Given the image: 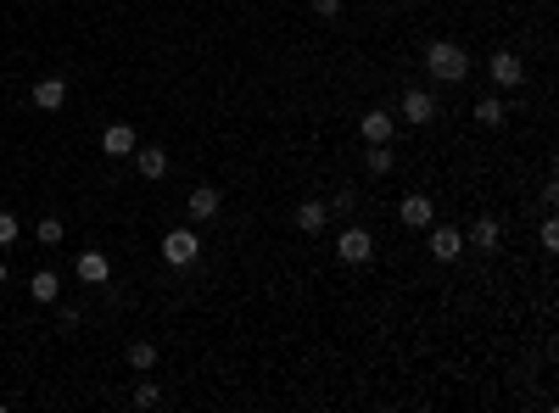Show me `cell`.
<instances>
[{
    "label": "cell",
    "mask_w": 559,
    "mask_h": 413,
    "mask_svg": "<svg viewBox=\"0 0 559 413\" xmlns=\"http://www.w3.org/2000/svg\"><path fill=\"white\" fill-rule=\"evenodd\" d=\"M29 291H34V302H56V296H62V279H56V268H39V274L29 279Z\"/></svg>",
    "instance_id": "obj_19"
},
{
    "label": "cell",
    "mask_w": 559,
    "mask_h": 413,
    "mask_svg": "<svg viewBox=\"0 0 559 413\" xmlns=\"http://www.w3.org/2000/svg\"><path fill=\"white\" fill-rule=\"evenodd\" d=\"M364 168H369V174H375V179H381V174H391V168H398V151H391V140H386V146H369V151H364Z\"/></svg>",
    "instance_id": "obj_18"
},
{
    "label": "cell",
    "mask_w": 559,
    "mask_h": 413,
    "mask_svg": "<svg viewBox=\"0 0 559 413\" xmlns=\"http://www.w3.org/2000/svg\"><path fill=\"white\" fill-rule=\"evenodd\" d=\"M353 206H358V190H341V196H330V213H341V218H353Z\"/></svg>",
    "instance_id": "obj_24"
},
{
    "label": "cell",
    "mask_w": 559,
    "mask_h": 413,
    "mask_svg": "<svg viewBox=\"0 0 559 413\" xmlns=\"http://www.w3.org/2000/svg\"><path fill=\"white\" fill-rule=\"evenodd\" d=\"M487 73L498 78L504 90H521V85H526V61L514 56V51H492V56H487Z\"/></svg>",
    "instance_id": "obj_5"
},
{
    "label": "cell",
    "mask_w": 559,
    "mask_h": 413,
    "mask_svg": "<svg viewBox=\"0 0 559 413\" xmlns=\"http://www.w3.org/2000/svg\"><path fill=\"white\" fill-rule=\"evenodd\" d=\"M398 112H403V123H431V117H437V95H431V90H403Z\"/></svg>",
    "instance_id": "obj_7"
},
{
    "label": "cell",
    "mask_w": 559,
    "mask_h": 413,
    "mask_svg": "<svg viewBox=\"0 0 559 413\" xmlns=\"http://www.w3.org/2000/svg\"><path fill=\"white\" fill-rule=\"evenodd\" d=\"M369 257H375V235H369L364 223H347V230L336 235V263H347V268H364Z\"/></svg>",
    "instance_id": "obj_3"
},
{
    "label": "cell",
    "mask_w": 559,
    "mask_h": 413,
    "mask_svg": "<svg viewBox=\"0 0 559 413\" xmlns=\"http://www.w3.org/2000/svg\"><path fill=\"white\" fill-rule=\"evenodd\" d=\"M403 223H408V230H431V223H437L431 196H403Z\"/></svg>",
    "instance_id": "obj_14"
},
{
    "label": "cell",
    "mask_w": 559,
    "mask_h": 413,
    "mask_svg": "<svg viewBox=\"0 0 559 413\" xmlns=\"http://www.w3.org/2000/svg\"><path fill=\"white\" fill-rule=\"evenodd\" d=\"M314 17H319V23H336V17H341V0H314Z\"/></svg>",
    "instance_id": "obj_25"
},
{
    "label": "cell",
    "mask_w": 559,
    "mask_h": 413,
    "mask_svg": "<svg viewBox=\"0 0 559 413\" xmlns=\"http://www.w3.org/2000/svg\"><path fill=\"white\" fill-rule=\"evenodd\" d=\"M196 257H201V235L191 230V223H179V230L162 235V263L169 268H191Z\"/></svg>",
    "instance_id": "obj_2"
},
{
    "label": "cell",
    "mask_w": 559,
    "mask_h": 413,
    "mask_svg": "<svg viewBox=\"0 0 559 413\" xmlns=\"http://www.w3.org/2000/svg\"><path fill=\"white\" fill-rule=\"evenodd\" d=\"M34 107L39 112H62L68 107V78H39L34 85Z\"/></svg>",
    "instance_id": "obj_10"
},
{
    "label": "cell",
    "mask_w": 559,
    "mask_h": 413,
    "mask_svg": "<svg viewBox=\"0 0 559 413\" xmlns=\"http://www.w3.org/2000/svg\"><path fill=\"white\" fill-rule=\"evenodd\" d=\"M135 168H140V179H169V151L162 146H135Z\"/></svg>",
    "instance_id": "obj_11"
},
{
    "label": "cell",
    "mask_w": 559,
    "mask_h": 413,
    "mask_svg": "<svg viewBox=\"0 0 559 413\" xmlns=\"http://www.w3.org/2000/svg\"><path fill=\"white\" fill-rule=\"evenodd\" d=\"M129 402H135L140 413H152V408H162V391H157V385H135V397H129Z\"/></svg>",
    "instance_id": "obj_22"
},
{
    "label": "cell",
    "mask_w": 559,
    "mask_h": 413,
    "mask_svg": "<svg viewBox=\"0 0 559 413\" xmlns=\"http://www.w3.org/2000/svg\"><path fill=\"white\" fill-rule=\"evenodd\" d=\"M123 363H129L135 375H152V368H157V346L152 341H129V346H123Z\"/></svg>",
    "instance_id": "obj_16"
},
{
    "label": "cell",
    "mask_w": 559,
    "mask_h": 413,
    "mask_svg": "<svg viewBox=\"0 0 559 413\" xmlns=\"http://www.w3.org/2000/svg\"><path fill=\"white\" fill-rule=\"evenodd\" d=\"M537 246H543V252H559V223H554V218H543V230H537Z\"/></svg>",
    "instance_id": "obj_23"
},
{
    "label": "cell",
    "mask_w": 559,
    "mask_h": 413,
    "mask_svg": "<svg viewBox=\"0 0 559 413\" xmlns=\"http://www.w3.org/2000/svg\"><path fill=\"white\" fill-rule=\"evenodd\" d=\"M218 206H224V196L213 190V184H196V190H191V196H185V213H191L196 223H207V218H213V213H218Z\"/></svg>",
    "instance_id": "obj_9"
},
{
    "label": "cell",
    "mask_w": 559,
    "mask_h": 413,
    "mask_svg": "<svg viewBox=\"0 0 559 413\" xmlns=\"http://www.w3.org/2000/svg\"><path fill=\"white\" fill-rule=\"evenodd\" d=\"M464 246H475V252H481V257H492V252H498V246H504V223H498V218H492V213H481V218H475V223H470V235H464Z\"/></svg>",
    "instance_id": "obj_6"
},
{
    "label": "cell",
    "mask_w": 559,
    "mask_h": 413,
    "mask_svg": "<svg viewBox=\"0 0 559 413\" xmlns=\"http://www.w3.org/2000/svg\"><path fill=\"white\" fill-rule=\"evenodd\" d=\"M425 68H431L437 85H464L470 78V56H464V45H453V39H431L425 45Z\"/></svg>",
    "instance_id": "obj_1"
},
{
    "label": "cell",
    "mask_w": 559,
    "mask_h": 413,
    "mask_svg": "<svg viewBox=\"0 0 559 413\" xmlns=\"http://www.w3.org/2000/svg\"><path fill=\"white\" fill-rule=\"evenodd\" d=\"M12 279V268H6V257H0V285H6Z\"/></svg>",
    "instance_id": "obj_26"
},
{
    "label": "cell",
    "mask_w": 559,
    "mask_h": 413,
    "mask_svg": "<svg viewBox=\"0 0 559 413\" xmlns=\"http://www.w3.org/2000/svg\"><path fill=\"white\" fill-rule=\"evenodd\" d=\"M107 274H112V263L101 252H78V279L85 285H107Z\"/></svg>",
    "instance_id": "obj_17"
},
{
    "label": "cell",
    "mask_w": 559,
    "mask_h": 413,
    "mask_svg": "<svg viewBox=\"0 0 559 413\" xmlns=\"http://www.w3.org/2000/svg\"><path fill=\"white\" fill-rule=\"evenodd\" d=\"M325 223H330V206L325 201H302L297 206V230L302 235H325Z\"/></svg>",
    "instance_id": "obj_15"
},
{
    "label": "cell",
    "mask_w": 559,
    "mask_h": 413,
    "mask_svg": "<svg viewBox=\"0 0 559 413\" xmlns=\"http://www.w3.org/2000/svg\"><path fill=\"white\" fill-rule=\"evenodd\" d=\"M358 134H364V146H386V140H391V112H364L358 117Z\"/></svg>",
    "instance_id": "obj_12"
},
{
    "label": "cell",
    "mask_w": 559,
    "mask_h": 413,
    "mask_svg": "<svg viewBox=\"0 0 559 413\" xmlns=\"http://www.w3.org/2000/svg\"><path fill=\"white\" fill-rule=\"evenodd\" d=\"M475 123H481V129H504L509 123V101L504 95H481L475 101Z\"/></svg>",
    "instance_id": "obj_13"
},
{
    "label": "cell",
    "mask_w": 559,
    "mask_h": 413,
    "mask_svg": "<svg viewBox=\"0 0 559 413\" xmlns=\"http://www.w3.org/2000/svg\"><path fill=\"white\" fill-rule=\"evenodd\" d=\"M135 146H140V134L129 123H107V129H101V151L107 157H135Z\"/></svg>",
    "instance_id": "obj_8"
},
{
    "label": "cell",
    "mask_w": 559,
    "mask_h": 413,
    "mask_svg": "<svg viewBox=\"0 0 559 413\" xmlns=\"http://www.w3.org/2000/svg\"><path fill=\"white\" fill-rule=\"evenodd\" d=\"M62 235H68V230H62V218H39L34 223V246H45V252H56Z\"/></svg>",
    "instance_id": "obj_20"
},
{
    "label": "cell",
    "mask_w": 559,
    "mask_h": 413,
    "mask_svg": "<svg viewBox=\"0 0 559 413\" xmlns=\"http://www.w3.org/2000/svg\"><path fill=\"white\" fill-rule=\"evenodd\" d=\"M431 257L437 263H459L464 257V230H453V223H431Z\"/></svg>",
    "instance_id": "obj_4"
},
{
    "label": "cell",
    "mask_w": 559,
    "mask_h": 413,
    "mask_svg": "<svg viewBox=\"0 0 559 413\" xmlns=\"http://www.w3.org/2000/svg\"><path fill=\"white\" fill-rule=\"evenodd\" d=\"M17 235H23L17 213H6V206H0V252H6V246H17Z\"/></svg>",
    "instance_id": "obj_21"
}]
</instances>
